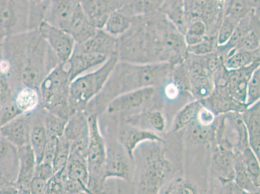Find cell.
Listing matches in <instances>:
<instances>
[{
  "label": "cell",
  "mask_w": 260,
  "mask_h": 194,
  "mask_svg": "<svg viewBox=\"0 0 260 194\" xmlns=\"http://www.w3.org/2000/svg\"><path fill=\"white\" fill-rule=\"evenodd\" d=\"M71 81L66 62H61L42 80L39 86L41 106L45 110L68 119Z\"/></svg>",
  "instance_id": "obj_4"
},
{
  "label": "cell",
  "mask_w": 260,
  "mask_h": 194,
  "mask_svg": "<svg viewBox=\"0 0 260 194\" xmlns=\"http://www.w3.org/2000/svg\"><path fill=\"white\" fill-rule=\"evenodd\" d=\"M118 61L117 56H113L109 58L98 70L80 75L72 80L70 88V115L86 110L88 104L105 86Z\"/></svg>",
  "instance_id": "obj_5"
},
{
  "label": "cell",
  "mask_w": 260,
  "mask_h": 194,
  "mask_svg": "<svg viewBox=\"0 0 260 194\" xmlns=\"http://www.w3.org/2000/svg\"><path fill=\"white\" fill-rule=\"evenodd\" d=\"M108 59L102 54L73 52L69 60L65 61L71 81L87 71L103 65Z\"/></svg>",
  "instance_id": "obj_22"
},
{
  "label": "cell",
  "mask_w": 260,
  "mask_h": 194,
  "mask_svg": "<svg viewBox=\"0 0 260 194\" xmlns=\"http://www.w3.org/2000/svg\"><path fill=\"white\" fill-rule=\"evenodd\" d=\"M63 136L70 143L89 139L88 115L84 111H80L70 115L66 123Z\"/></svg>",
  "instance_id": "obj_27"
},
{
  "label": "cell",
  "mask_w": 260,
  "mask_h": 194,
  "mask_svg": "<svg viewBox=\"0 0 260 194\" xmlns=\"http://www.w3.org/2000/svg\"><path fill=\"white\" fill-rule=\"evenodd\" d=\"M44 109L40 107L31 113L30 145L34 151L37 162L41 160L42 153L47 141V135L44 124Z\"/></svg>",
  "instance_id": "obj_25"
},
{
  "label": "cell",
  "mask_w": 260,
  "mask_h": 194,
  "mask_svg": "<svg viewBox=\"0 0 260 194\" xmlns=\"http://www.w3.org/2000/svg\"><path fill=\"white\" fill-rule=\"evenodd\" d=\"M235 49L247 51L259 49V23L253 26L252 29L240 40Z\"/></svg>",
  "instance_id": "obj_43"
},
{
  "label": "cell",
  "mask_w": 260,
  "mask_h": 194,
  "mask_svg": "<svg viewBox=\"0 0 260 194\" xmlns=\"http://www.w3.org/2000/svg\"><path fill=\"white\" fill-rule=\"evenodd\" d=\"M244 165L246 170H247L253 183L257 188L260 186V168L259 160L256 157L254 151L250 146L246 148L240 153H237Z\"/></svg>",
  "instance_id": "obj_37"
},
{
  "label": "cell",
  "mask_w": 260,
  "mask_h": 194,
  "mask_svg": "<svg viewBox=\"0 0 260 194\" xmlns=\"http://www.w3.org/2000/svg\"><path fill=\"white\" fill-rule=\"evenodd\" d=\"M260 98V69L257 68L253 72L247 85V101L246 104L249 106L259 101Z\"/></svg>",
  "instance_id": "obj_46"
},
{
  "label": "cell",
  "mask_w": 260,
  "mask_h": 194,
  "mask_svg": "<svg viewBox=\"0 0 260 194\" xmlns=\"http://www.w3.org/2000/svg\"><path fill=\"white\" fill-rule=\"evenodd\" d=\"M70 149V142L63 136L57 138L55 153L52 163L54 174L65 169L69 159Z\"/></svg>",
  "instance_id": "obj_38"
},
{
  "label": "cell",
  "mask_w": 260,
  "mask_h": 194,
  "mask_svg": "<svg viewBox=\"0 0 260 194\" xmlns=\"http://www.w3.org/2000/svg\"><path fill=\"white\" fill-rule=\"evenodd\" d=\"M89 141L86 155L89 179L87 188L90 193H105L106 181L104 168L106 157V144L99 127V116L88 115Z\"/></svg>",
  "instance_id": "obj_6"
},
{
  "label": "cell",
  "mask_w": 260,
  "mask_h": 194,
  "mask_svg": "<svg viewBox=\"0 0 260 194\" xmlns=\"http://www.w3.org/2000/svg\"><path fill=\"white\" fill-rule=\"evenodd\" d=\"M242 114L249 137V144L260 159V101L243 111Z\"/></svg>",
  "instance_id": "obj_24"
},
{
  "label": "cell",
  "mask_w": 260,
  "mask_h": 194,
  "mask_svg": "<svg viewBox=\"0 0 260 194\" xmlns=\"http://www.w3.org/2000/svg\"><path fill=\"white\" fill-rule=\"evenodd\" d=\"M0 54H1V44H0Z\"/></svg>",
  "instance_id": "obj_56"
},
{
  "label": "cell",
  "mask_w": 260,
  "mask_h": 194,
  "mask_svg": "<svg viewBox=\"0 0 260 194\" xmlns=\"http://www.w3.org/2000/svg\"><path fill=\"white\" fill-rule=\"evenodd\" d=\"M118 141L134 162V151L145 142L158 141L165 143L164 139L154 132L140 128L121 120L119 124Z\"/></svg>",
  "instance_id": "obj_13"
},
{
  "label": "cell",
  "mask_w": 260,
  "mask_h": 194,
  "mask_svg": "<svg viewBox=\"0 0 260 194\" xmlns=\"http://www.w3.org/2000/svg\"><path fill=\"white\" fill-rule=\"evenodd\" d=\"M203 105L199 100H195L184 106L176 116L172 125L174 133L180 131L197 119L198 113Z\"/></svg>",
  "instance_id": "obj_35"
},
{
  "label": "cell",
  "mask_w": 260,
  "mask_h": 194,
  "mask_svg": "<svg viewBox=\"0 0 260 194\" xmlns=\"http://www.w3.org/2000/svg\"><path fill=\"white\" fill-rule=\"evenodd\" d=\"M200 101L203 107L210 110L215 116L231 112L242 113L249 108L247 104L235 100L224 89H214L210 96Z\"/></svg>",
  "instance_id": "obj_18"
},
{
  "label": "cell",
  "mask_w": 260,
  "mask_h": 194,
  "mask_svg": "<svg viewBox=\"0 0 260 194\" xmlns=\"http://www.w3.org/2000/svg\"><path fill=\"white\" fill-rule=\"evenodd\" d=\"M235 179L234 181L240 188L247 193H259V188L253 183L251 177L238 153L235 154Z\"/></svg>",
  "instance_id": "obj_36"
},
{
  "label": "cell",
  "mask_w": 260,
  "mask_h": 194,
  "mask_svg": "<svg viewBox=\"0 0 260 194\" xmlns=\"http://www.w3.org/2000/svg\"><path fill=\"white\" fill-rule=\"evenodd\" d=\"M221 184V189L220 193H229V194H245L247 193L243 191L242 188L238 186L235 181H230L225 182Z\"/></svg>",
  "instance_id": "obj_53"
},
{
  "label": "cell",
  "mask_w": 260,
  "mask_h": 194,
  "mask_svg": "<svg viewBox=\"0 0 260 194\" xmlns=\"http://www.w3.org/2000/svg\"><path fill=\"white\" fill-rule=\"evenodd\" d=\"M80 0H42L34 3L35 15L40 22L66 30Z\"/></svg>",
  "instance_id": "obj_9"
},
{
  "label": "cell",
  "mask_w": 260,
  "mask_h": 194,
  "mask_svg": "<svg viewBox=\"0 0 260 194\" xmlns=\"http://www.w3.org/2000/svg\"><path fill=\"white\" fill-rule=\"evenodd\" d=\"M30 1H32V2H40V1H42V0H30Z\"/></svg>",
  "instance_id": "obj_55"
},
{
  "label": "cell",
  "mask_w": 260,
  "mask_h": 194,
  "mask_svg": "<svg viewBox=\"0 0 260 194\" xmlns=\"http://www.w3.org/2000/svg\"><path fill=\"white\" fill-rule=\"evenodd\" d=\"M21 114L22 113L18 110L13 99L0 109V127Z\"/></svg>",
  "instance_id": "obj_49"
},
{
  "label": "cell",
  "mask_w": 260,
  "mask_h": 194,
  "mask_svg": "<svg viewBox=\"0 0 260 194\" xmlns=\"http://www.w3.org/2000/svg\"><path fill=\"white\" fill-rule=\"evenodd\" d=\"M207 35V26L201 20H196L191 22L188 25L184 37L188 46L199 43L202 41Z\"/></svg>",
  "instance_id": "obj_40"
},
{
  "label": "cell",
  "mask_w": 260,
  "mask_h": 194,
  "mask_svg": "<svg viewBox=\"0 0 260 194\" xmlns=\"http://www.w3.org/2000/svg\"><path fill=\"white\" fill-rule=\"evenodd\" d=\"M96 30L89 22L80 4L77 7L66 31L73 38L76 44L82 43L93 36Z\"/></svg>",
  "instance_id": "obj_26"
},
{
  "label": "cell",
  "mask_w": 260,
  "mask_h": 194,
  "mask_svg": "<svg viewBox=\"0 0 260 194\" xmlns=\"http://www.w3.org/2000/svg\"><path fill=\"white\" fill-rule=\"evenodd\" d=\"M19 167L20 160L17 147L0 136V178L15 184Z\"/></svg>",
  "instance_id": "obj_19"
},
{
  "label": "cell",
  "mask_w": 260,
  "mask_h": 194,
  "mask_svg": "<svg viewBox=\"0 0 260 194\" xmlns=\"http://www.w3.org/2000/svg\"><path fill=\"white\" fill-rule=\"evenodd\" d=\"M133 19L121 9H118L109 16L103 29L113 37H119L129 29Z\"/></svg>",
  "instance_id": "obj_32"
},
{
  "label": "cell",
  "mask_w": 260,
  "mask_h": 194,
  "mask_svg": "<svg viewBox=\"0 0 260 194\" xmlns=\"http://www.w3.org/2000/svg\"><path fill=\"white\" fill-rule=\"evenodd\" d=\"M239 22L240 21L236 18L224 15L217 33V46H222L229 41Z\"/></svg>",
  "instance_id": "obj_42"
},
{
  "label": "cell",
  "mask_w": 260,
  "mask_h": 194,
  "mask_svg": "<svg viewBox=\"0 0 260 194\" xmlns=\"http://www.w3.org/2000/svg\"><path fill=\"white\" fill-rule=\"evenodd\" d=\"M252 11L249 0H230L225 15L240 21Z\"/></svg>",
  "instance_id": "obj_44"
},
{
  "label": "cell",
  "mask_w": 260,
  "mask_h": 194,
  "mask_svg": "<svg viewBox=\"0 0 260 194\" xmlns=\"http://www.w3.org/2000/svg\"><path fill=\"white\" fill-rule=\"evenodd\" d=\"M1 54L10 63L14 93L23 86L39 88L44 78L61 63L37 29L6 38Z\"/></svg>",
  "instance_id": "obj_1"
},
{
  "label": "cell",
  "mask_w": 260,
  "mask_h": 194,
  "mask_svg": "<svg viewBox=\"0 0 260 194\" xmlns=\"http://www.w3.org/2000/svg\"><path fill=\"white\" fill-rule=\"evenodd\" d=\"M14 102L22 114L32 113L41 107L39 89L23 86L15 91Z\"/></svg>",
  "instance_id": "obj_29"
},
{
  "label": "cell",
  "mask_w": 260,
  "mask_h": 194,
  "mask_svg": "<svg viewBox=\"0 0 260 194\" xmlns=\"http://www.w3.org/2000/svg\"><path fill=\"white\" fill-rule=\"evenodd\" d=\"M76 53L102 54L109 58L117 56V38L112 36L103 29H98L89 39L80 44H75Z\"/></svg>",
  "instance_id": "obj_14"
},
{
  "label": "cell",
  "mask_w": 260,
  "mask_h": 194,
  "mask_svg": "<svg viewBox=\"0 0 260 194\" xmlns=\"http://www.w3.org/2000/svg\"><path fill=\"white\" fill-rule=\"evenodd\" d=\"M80 4L91 24L102 29L111 14L122 8L124 0H80Z\"/></svg>",
  "instance_id": "obj_15"
},
{
  "label": "cell",
  "mask_w": 260,
  "mask_h": 194,
  "mask_svg": "<svg viewBox=\"0 0 260 194\" xmlns=\"http://www.w3.org/2000/svg\"><path fill=\"white\" fill-rule=\"evenodd\" d=\"M155 87H147L121 94L111 101L105 112L112 115H120L122 118L139 112L155 96Z\"/></svg>",
  "instance_id": "obj_10"
},
{
  "label": "cell",
  "mask_w": 260,
  "mask_h": 194,
  "mask_svg": "<svg viewBox=\"0 0 260 194\" xmlns=\"http://www.w3.org/2000/svg\"><path fill=\"white\" fill-rule=\"evenodd\" d=\"M13 90L8 75L0 73V109L13 100Z\"/></svg>",
  "instance_id": "obj_47"
},
{
  "label": "cell",
  "mask_w": 260,
  "mask_h": 194,
  "mask_svg": "<svg viewBox=\"0 0 260 194\" xmlns=\"http://www.w3.org/2000/svg\"><path fill=\"white\" fill-rule=\"evenodd\" d=\"M235 155L231 150L216 144L212 151V167L221 184L235 179Z\"/></svg>",
  "instance_id": "obj_21"
},
{
  "label": "cell",
  "mask_w": 260,
  "mask_h": 194,
  "mask_svg": "<svg viewBox=\"0 0 260 194\" xmlns=\"http://www.w3.org/2000/svg\"><path fill=\"white\" fill-rule=\"evenodd\" d=\"M30 0H0V44L29 30Z\"/></svg>",
  "instance_id": "obj_8"
},
{
  "label": "cell",
  "mask_w": 260,
  "mask_h": 194,
  "mask_svg": "<svg viewBox=\"0 0 260 194\" xmlns=\"http://www.w3.org/2000/svg\"><path fill=\"white\" fill-rule=\"evenodd\" d=\"M217 117L215 134L217 145L231 150L235 154L249 146L247 130L241 113L228 112Z\"/></svg>",
  "instance_id": "obj_7"
},
{
  "label": "cell",
  "mask_w": 260,
  "mask_h": 194,
  "mask_svg": "<svg viewBox=\"0 0 260 194\" xmlns=\"http://www.w3.org/2000/svg\"><path fill=\"white\" fill-rule=\"evenodd\" d=\"M31 113L21 114L0 127L3 137L17 148L30 144Z\"/></svg>",
  "instance_id": "obj_17"
},
{
  "label": "cell",
  "mask_w": 260,
  "mask_h": 194,
  "mask_svg": "<svg viewBox=\"0 0 260 194\" xmlns=\"http://www.w3.org/2000/svg\"><path fill=\"white\" fill-rule=\"evenodd\" d=\"M260 60L246 67L228 70L226 90L235 100L246 104L247 85L253 72L259 68Z\"/></svg>",
  "instance_id": "obj_16"
},
{
  "label": "cell",
  "mask_w": 260,
  "mask_h": 194,
  "mask_svg": "<svg viewBox=\"0 0 260 194\" xmlns=\"http://www.w3.org/2000/svg\"><path fill=\"white\" fill-rule=\"evenodd\" d=\"M217 46V38L207 35L199 43L188 46V53L198 56L206 55L216 51Z\"/></svg>",
  "instance_id": "obj_45"
},
{
  "label": "cell",
  "mask_w": 260,
  "mask_h": 194,
  "mask_svg": "<svg viewBox=\"0 0 260 194\" xmlns=\"http://www.w3.org/2000/svg\"><path fill=\"white\" fill-rule=\"evenodd\" d=\"M174 65L169 62L136 64L118 61L100 93L87 106V115L105 112L116 97L135 90L159 86L171 77Z\"/></svg>",
  "instance_id": "obj_2"
},
{
  "label": "cell",
  "mask_w": 260,
  "mask_h": 194,
  "mask_svg": "<svg viewBox=\"0 0 260 194\" xmlns=\"http://www.w3.org/2000/svg\"><path fill=\"white\" fill-rule=\"evenodd\" d=\"M56 141L57 138L55 137H47V143L42 153L41 160L39 163H46L52 165L54 153H55Z\"/></svg>",
  "instance_id": "obj_50"
},
{
  "label": "cell",
  "mask_w": 260,
  "mask_h": 194,
  "mask_svg": "<svg viewBox=\"0 0 260 194\" xmlns=\"http://www.w3.org/2000/svg\"><path fill=\"white\" fill-rule=\"evenodd\" d=\"M63 170L54 173L53 176L47 182L46 191V194H63L65 193L63 188Z\"/></svg>",
  "instance_id": "obj_48"
},
{
  "label": "cell",
  "mask_w": 260,
  "mask_h": 194,
  "mask_svg": "<svg viewBox=\"0 0 260 194\" xmlns=\"http://www.w3.org/2000/svg\"><path fill=\"white\" fill-rule=\"evenodd\" d=\"M20 167L16 186L20 193H30V185L37 165L36 157L30 144L18 148Z\"/></svg>",
  "instance_id": "obj_20"
},
{
  "label": "cell",
  "mask_w": 260,
  "mask_h": 194,
  "mask_svg": "<svg viewBox=\"0 0 260 194\" xmlns=\"http://www.w3.org/2000/svg\"><path fill=\"white\" fill-rule=\"evenodd\" d=\"M215 116L213 113L207 110V108L203 107L201 109L197 117L198 122L203 125H210L213 124L215 121Z\"/></svg>",
  "instance_id": "obj_54"
},
{
  "label": "cell",
  "mask_w": 260,
  "mask_h": 194,
  "mask_svg": "<svg viewBox=\"0 0 260 194\" xmlns=\"http://www.w3.org/2000/svg\"><path fill=\"white\" fill-rule=\"evenodd\" d=\"M133 160L129 158L126 151L120 144H112L110 147L106 145V157L104 168V178H116L131 181Z\"/></svg>",
  "instance_id": "obj_11"
},
{
  "label": "cell",
  "mask_w": 260,
  "mask_h": 194,
  "mask_svg": "<svg viewBox=\"0 0 260 194\" xmlns=\"http://www.w3.org/2000/svg\"><path fill=\"white\" fill-rule=\"evenodd\" d=\"M159 11L184 35L188 27L184 0H163Z\"/></svg>",
  "instance_id": "obj_28"
},
{
  "label": "cell",
  "mask_w": 260,
  "mask_h": 194,
  "mask_svg": "<svg viewBox=\"0 0 260 194\" xmlns=\"http://www.w3.org/2000/svg\"><path fill=\"white\" fill-rule=\"evenodd\" d=\"M257 60H260L259 49L247 51L235 49L229 53L224 60V66L228 70H236L250 66Z\"/></svg>",
  "instance_id": "obj_33"
},
{
  "label": "cell",
  "mask_w": 260,
  "mask_h": 194,
  "mask_svg": "<svg viewBox=\"0 0 260 194\" xmlns=\"http://www.w3.org/2000/svg\"><path fill=\"white\" fill-rule=\"evenodd\" d=\"M186 127V140L189 143L196 145H207L215 141L216 120L213 124L203 125L196 119Z\"/></svg>",
  "instance_id": "obj_30"
},
{
  "label": "cell",
  "mask_w": 260,
  "mask_h": 194,
  "mask_svg": "<svg viewBox=\"0 0 260 194\" xmlns=\"http://www.w3.org/2000/svg\"><path fill=\"white\" fill-rule=\"evenodd\" d=\"M43 120L47 137L59 138L63 136L68 119L44 110Z\"/></svg>",
  "instance_id": "obj_39"
},
{
  "label": "cell",
  "mask_w": 260,
  "mask_h": 194,
  "mask_svg": "<svg viewBox=\"0 0 260 194\" xmlns=\"http://www.w3.org/2000/svg\"><path fill=\"white\" fill-rule=\"evenodd\" d=\"M140 151L138 166V191L140 193H159L172 171V166L165 155L166 150L160 142L151 141Z\"/></svg>",
  "instance_id": "obj_3"
},
{
  "label": "cell",
  "mask_w": 260,
  "mask_h": 194,
  "mask_svg": "<svg viewBox=\"0 0 260 194\" xmlns=\"http://www.w3.org/2000/svg\"><path fill=\"white\" fill-rule=\"evenodd\" d=\"M121 120L134 126L159 133H162L167 128L166 119L159 110H143L122 118Z\"/></svg>",
  "instance_id": "obj_23"
},
{
  "label": "cell",
  "mask_w": 260,
  "mask_h": 194,
  "mask_svg": "<svg viewBox=\"0 0 260 194\" xmlns=\"http://www.w3.org/2000/svg\"><path fill=\"white\" fill-rule=\"evenodd\" d=\"M37 29L60 62L69 60L76 44L69 33L45 22L40 23Z\"/></svg>",
  "instance_id": "obj_12"
},
{
  "label": "cell",
  "mask_w": 260,
  "mask_h": 194,
  "mask_svg": "<svg viewBox=\"0 0 260 194\" xmlns=\"http://www.w3.org/2000/svg\"><path fill=\"white\" fill-rule=\"evenodd\" d=\"M54 175L53 166L49 163L40 162L37 163L34 177L48 181Z\"/></svg>",
  "instance_id": "obj_51"
},
{
  "label": "cell",
  "mask_w": 260,
  "mask_h": 194,
  "mask_svg": "<svg viewBox=\"0 0 260 194\" xmlns=\"http://www.w3.org/2000/svg\"><path fill=\"white\" fill-rule=\"evenodd\" d=\"M46 181L39 178V177H33L30 183V190L32 194H43L46 191Z\"/></svg>",
  "instance_id": "obj_52"
},
{
  "label": "cell",
  "mask_w": 260,
  "mask_h": 194,
  "mask_svg": "<svg viewBox=\"0 0 260 194\" xmlns=\"http://www.w3.org/2000/svg\"><path fill=\"white\" fill-rule=\"evenodd\" d=\"M160 193L165 194H193L198 193V188L190 182L183 178H177L170 181L167 188H163Z\"/></svg>",
  "instance_id": "obj_41"
},
{
  "label": "cell",
  "mask_w": 260,
  "mask_h": 194,
  "mask_svg": "<svg viewBox=\"0 0 260 194\" xmlns=\"http://www.w3.org/2000/svg\"><path fill=\"white\" fill-rule=\"evenodd\" d=\"M64 173L68 179L77 181L87 188L89 172L86 157L77 153L70 152L69 159L64 169Z\"/></svg>",
  "instance_id": "obj_31"
},
{
  "label": "cell",
  "mask_w": 260,
  "mask_h": 194,
  "mask_svg": "<svg viewBox=\"0 0 260 194\" xmlns=\"http://www.w3.org/2000/svg\"><path fill=\"white\" fill-rule=\"evenodd\" d=\"M162 2L163 0H124L120 9L135 17L159 11Z\"/></svg>",
  "instance_id": "obj_34"
}]
</instances>
